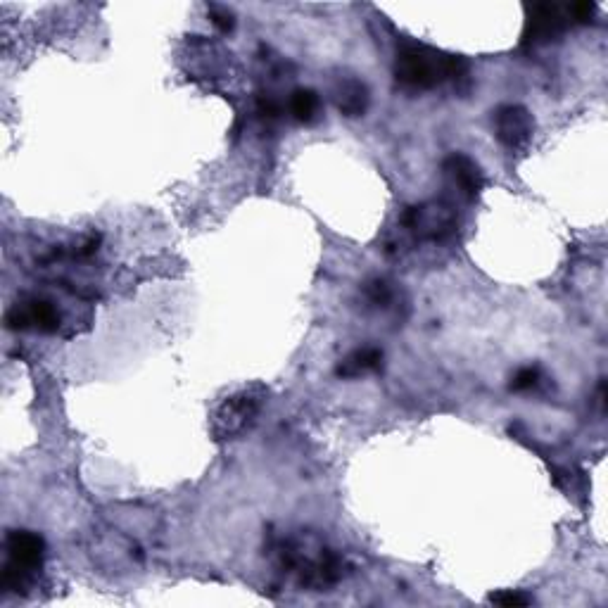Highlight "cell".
I'll return each mask as SVG.
<instances>
[{
	"mask_svg": "<svg viewBox=\"0 0 608 608\" xmlns=\"http://www.w3.org/2000/svg\"><path fill=\"white\" fill-rule=\"evenodd\" d=\"M281 563L290 573H295L304 587H328L342 578V559L331 549L323 547L314 537H297L285 542L281 551Z\"/></svg>",
	"mask_w": 608,
	"mask_h": 608,
	"instance_id": "7a4b0ae2",
	"label": "cell"
},
{
	"mask_svg": "<svg viewBox=\"0 0 608 608\" xmlns=\"http://www.w3.org/2000/svg\"><path fill=\"white\" fill-rule=\"evenodd\" d=\"M257 110L262 117H269V119H276L278 114H281V107H278V103L271 98V95H262V98H259Z\"/></svg>",
	"mask_w": 608,
	"mask_h": 608,
	"instance_id": "e0dca14e",
	"label": "cell"
},
{
	"mask_svg": "<svg viewBox=\"0 0 608 608\" xmlns=\"http://www.w3.org/2000/svg\"><path fill=\"white\" fill-rule=\"evenodd\" d=\"M266 390L262 385H252V388L238 390L231 395L214 414V435L217 440H233V437L243 435L252 423L257 421L259 411L264 407Z\"/></svg>",
	"mask_w": 608,
	"mask_h": 608,
	"instance_id": "277c9868",
	"label": "cell"
},
{
	"mask_svg": "<svg viewBox=\"0 0 608 608\" xmlns=\"http://www.w3.org/2000/svg\"><path fill=\"white\" fill-rule=\"evenodd\" d=\"M321 110V100L316 91L312 88H297V91L290 95V114L302 124H312L316 117H319Z\"/></svg>",
	"mask_w": 608,
	"mask_h": 608,
	"instance_id": "7c38bea8",
	"label": "cell"
},
{
	"mask_svg": "<svg viewBox=\"0 0 608 608\" xmlns=\"http://www.w3.org/2000/svg\"><path fill=\"white\" fill-rule=\"evenodd\" d=\"M490 601H492V604H499V606H506V608L532 604V599L528 597V594H523L521 589H504V592L492 594Z\"/></svg>",
	"mask_w": 608,
	"mask_h": 608,
	"instance_id": "9a60e30c",
	"label": "cell"
},
{
	"mask_svg": "<svg viewBox=\"0 0 608 608\" xmlns=\"http://www.w3.org/2000/svg\"><path fill=\"white\" fill-rule=\"evenodd\" d=\"M335 103H338V110L347 114V117H361L366 112V107H369V88L359 79L342 81L338 93H335Z\"/></svg>",
	"mask_w": 608,
	"mask_h": 608,
	"instance_id": "8fae6325",
	"label": "cell"
},
{
	"mask_svg": "<svg viewBox=\"0 0 608 608\" xmlns=\"http://www.w3.org/2000/svg\"><path fill=\"white\" fill-rule=\"evenodd\" d=\"M540 369L537 366H525V369H521L513 376L511 380V390L516 392H523V390H532L540 385Z\"/></svg>",
	"mask_w": 608,
	"mask_h": 608,
	"instance_id": "4fadbf2b",
	"label": "cell"
},
{
	"mask_svg": "<svg viewBox=\"0 0 608 608\" xmlns=\"http://www.w3.org/2000/svg\"><path fill=\"white\" fill-rule=\"evenodd\" d=\"M212 22L214 27L224 31V34H228V31H233V27H236V17H233V12L228 8H219V5H214L212 8Z\"/></svg>",
	"mask_w": 608,
	"mask_h": 608,
	"instance_id": "2e32d148",
	"label": "cell"
},
{
	"mask_svg": "<svg viewBox=\"0 0 608 608\" xmlns=\"http://www.w3.org/2000/svg\"><path fill=\"white\" fill-rule=\"evenodd\" d=\"M395 76L399 84L426 91L445 81H454V84L466 81L468 62L459 55H447L428 46L409 43V46L399 48L395 57Z\"/></svg>",
	"mask_w": 608,
	"mask_h": 608,
	"instance_id": "6da1fadb",
	"label": "cell"
},
{
	"mask_svg": "<svg viewBox=\"0 0 608 608\" xmlns=\"http://www.w3.org/2000/svg\"><path fill=\"white\" fill-rule=\"evenodd\" d=\"M570 22L568 12L559 8V5H535L530 10L528 31H525V43H549L559 38Z\"/></svg>",
	"mask_w": 608,
	"mask_h": 608,
	"instance_id": "52a82bcc",
	"label": "cell"
},
{
	"mask_svg": "<svg viewBox=\"0 0 608 608\" xmlns=\"http://www.w3.org/2000/svg\"><path fill=\"white\" fill-rule=\"evenodd\" d=\"M5 551H8V561H5L0 585L5 592L19 594L34 582L36 573H41L43 559H46V542L36 532L15 530L5 540Z\"/></svg>",
	"mask_w": 608,
	"mask_h": 608,
	"instance_id": "3957f363",
	"label": "cell"
},
{
	"mask_svg": "<svg viewBox=\"0 0 608 608\" xmlns=\"http://www.w3.org/2000/svg\"><path fill=\"white\" fill-rule=\"evenodd\" d=\"M383 366V350L378 347H359L347 354L345 359L338 364V376L340 378H359L364 373L378 371Z\"/></svg>",
	"mask_w": 608,
	"mask_h": 608,
	"instance_id": "30bf717a",
	"label": "cell"
},
{
	"mask_svg": "<svg viewBox=\"0 0 608 608\" xmlns=\"http://www.w3.org/2000/svg\"><path fill=\"white\" fill-rule=\"evenodd\" d=\"M494 133L506 150H523L535 133V119L523 105H502L494 112Z\"/></svg>",
	"mask_w": 608,
	"mask_h": 608,
	"instance_id": "8992f818",
	"label": "cell"
},
{
	"mask_svg": "<svg viewBox=\"0 0 608 608\" xmlns=\"http://www.w3.org/2000/svg\"><path fill=\"white\" fill-rule=\"evenodd\" d=\"M8 326L10 328L34 326L38 331L53 333L60 328V312L55 309V304H50L46 300H31L27 304H17V307L10 309Z\"/></svg>",
	"mask_w": 608,
	"mask_h": 608,
	"instance_id": "ba28073f",
	"label": "cell"
},
{
	"mask_svg": "<svg viewBox=\"0 0 608 608\" xmlns=\"http://www.w3.org/2000/svg\"><path fill=\"white\" fill-rule=\"evenodd\" d=\"M366 300H369L371 304H376V307H385L392 300V290L390 285L385 281H380V278H376V281H369L366 283Z\"/></svg>",
	"mask_w": 608,
	"mask_h": 608,
	"instance_id": "5bb4252c",
	"label": "cell"
},
{
	"mask_svg": "<svg viewBox=\"0 0 608 608\" xmlns=\"http://www.w3.org/2000/svg\"><path fill=\"white\" fill-rule=\"evenodd\" d=\"M445 171L449 179L454 181V186H459V190L468 200H475L483 193L485 174L483 169L478 167V162H473L468 155H461V152L449 155L445 160Z\"/></svg>",
	"mask_w": 608,
	"mask_h": 608,
	"instance_id": "9c48e42d",
	"label": "cell"
},
{
	"mask_svg": "<svg viewBox=\"0 0 608 608\" xmlns=\"http://www.w3.org/2000/svg\"><path fill=\"white\" fill-rule=\"evenodd\" d=\"M402 221L414 236L423 240H445L456 231V212L445 202L409 207Z\"/></svg>",
	"mask_w": 608,
	"mask_h": 608,
	"instance_id": "5b68a950",
	"label": "cell"
}]
</instances>
